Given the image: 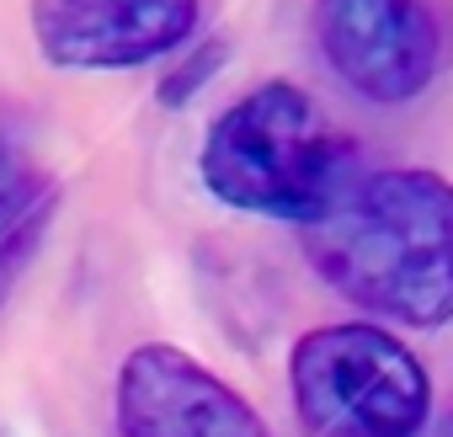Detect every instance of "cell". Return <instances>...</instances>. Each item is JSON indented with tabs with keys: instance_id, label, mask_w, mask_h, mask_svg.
<instances>
[{
	"instance_id": "9c48e42d",
	"label": "cell",
	"mask_w": 453,
	"mask_h": 437,
	"mask_svg": "<svg viewBox=\"0 0 453 437\" xmlns=\"http://www.w3.org/2000/svg\"><path fill=\"white\" fill-rule=\"evenodd\" d=\"M219 65H224V43H203L192 59H181V65H176V70L160 80V102H165V107H181V102H192V91H197V86H203V80H208Z\"/></svg>"
},
{
	"instance_id": "52a82bcc",
	"label": "cell",
	"mask_w": 453,
	"mask_h": 437,
	"mask_svg": "<svg viewBox=\"0 0 453 437\" xmlns=\"http://www.w3.org/2000/svg\"><path fill=\"white\" fill-rule=\"evenodd\" d=\"M49 218H54V192H43L17 225L0 235V304H6V294L17 288V278H22V267L33 262V251H38V241H43V230H49Z\"/></svg>"
},
{
	"instance_id": "3957f363",
	"label": "cell",
	"mask_w": 453,
	"mask_h": 437,
	"mask_svg": "<svg viewBox=\"0 0 453 437\" xmlns=\"http://www.w3.org/2000/svg\"><path fill=\"white\" fill-rule=\"evenodd\" d=\"M294 405L315 437H421L432 384L421 357L384 326L304 331L294 357Z\"/></svg>"
},
{
	"instance_id": "277c9868",
	"label": "cell",
	"mask_w": 453,
	"mask_h": 437,
	"mask_svg": "<svg viewBox=\"0 0 453 437\" xmlns=\"http://www.w3.org/2000/svg\"><path fill=\"white\" fill-rule=\"evenodd\" d=\"M315 38L331 70L384 107L421 96L442 59L426 0H315Z\"/></svg>"
},
{
	"instance_id": "ba28073f",
	"label": "cell",
	"mask_w": 453,
	"mask_h": 437,
	"mask_svg": "<svg viewBox=\"0 0 453 437\" xmlns=\"http://www.w3.org/2000/svg\"><path fill=\"white\" fill-rule=\"evenodd\" d=\"M43 192H54V187L22 160V150H17L6 134H0V235H6Z\"/></svg>"
},
{
	"instance_id": "5b68a950",
	"label": "cell",
	"mask_w": 453,
	"mask_h": 437,
	"mask_svg": "<svg viewBox=\"0 0 453 437\" xmlns=\"http://www.w3.org/2000/svg\"><path fill=\"white\" fill-rule=\"evenodd\" d=\"M118 432L123 437H273L262 416L192 352L150 341L118 368Z\"/></svg>"
},
{
	"instance_id": "6da1fadb",
	"label": "cell",
	"mask_w": 453,
	"mask_h": 437,
	"mask_svg": "<svg viewBox=\"0 0 453 437\" xmlns=\"http://www.w3.org/2000/svg\"><path fill=\"white\" fill-rule=\"evenodd\" d=\"M315 272L384 320H453V181L437 171H357L336 208L304 225Z\"/></svg>"
},
{
	"instance_id": "7a4b0ae2",
	"label": "cell",
	"mask_w": 453,
	"mask_h": 437,
	"mask_svg": "<svg viewBox=\"0 0 453 437\" xmlns=\"http://www.w3.org/2000/svg\"><path fill=\"white\" fill-rule=\"evenodd\" d=\"M197 171L219 203L241 213L315 225L357 181V155L310 91L267 80L213 118Z\"/></svg>"
},
{
	"instance_id": "8992f818",
	"label": "cell",
	"mask_w": 453,
	"mask_h": 437,
	"mask_svg": "<svg viewBox=\"0 0 453 437\" xmlns=\"http://www.w3.org/2000/svg\"><path fill=\"white\" fill-rule=\"evenodd\" d=\"M197 0H33V38L59 70H134L181 49Z\"/></svg>"
}]
</instances>
